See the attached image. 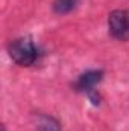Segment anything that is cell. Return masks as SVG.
<instances>
[{
	"label": "cell",
	"instance_id": "cell-5",
	"mask_svg": "<svg viewBox=\"0 0 129 131\" xmlns=\"http://www.w3.org/2000/svg\"><path fill=\"white\" fill-rule=\"evenodd\" d=\"M38 131H61L59 130V124L47 116H43L40 124H38Z\"/></svg>",
	"mask_w": 129,
	"mask_h": 131
},
{
	"label": "cell",
	"instance_id": "cell-1",
	"mask_svg": "<svg viewBox=\"0 0 129 131\" xmlns=\"http://www.w3.org/2000/svg\"><path fill=\"white\" fill-rule=\"evenodd\" d=\"M8 52L14 63H17L18 66H23V67L32 66L38 60V55H40L36 44L29 37H21V38L14 40L9 44Z\"/></svg>",
	"mask_w": 129,
	"mask_h": 131
},
{
	"label": "cell",
	"instance_id": "cell-2",
	"mask_svg": "<svg viewBox=\"0 0 129 131\" xmlns=\"http://www.w3.org/2000/svg\"><path fill=\"white\" fill-rule=\"evenodd\" d=\"M108 28L114 38L129 41V9H115L108 17Z\"/></svg>",
	"mask_w": 129,
	"mask_h": 131
},
{
	"label": "cell",
	"instance_id": "cell-4",
	"mask_svg": "<svg viewBox=\"0 0 129 131\" xmlns=\"http://www.w3.org/2000/svg\"><path fill=\"white\" fill-rule=\"evenodd\" d=\"M78 5V0H53V11L56 14H68Z\"/></svg>",
	"mask_w": 129,
	"mask_h": 131
},
{
	"label": "cell",
	"instance_id": "cell-3",
	"mask_svg": "<svg viewBox=\"0 0 129 131\" xmlns=\"http://www.w3.org/2000/svg\"><path fill=\"white\" fill-rule=\"evenodd\" d=\"M102 76H103V72L102 70H88V72L82 73L78 78L74 87L79 92H87L90 95V93L94 92V87L102 81Z\"/></svg>",
	"mask_w": 129,
	"mask_h": 131
},
{
	"label": "cell",
	"instance_id": "cell-6",
	"mask_svg": "<svg viewBox=\"0 0 129 131\" xmlns=\"http://www.w3.org/2000/svg\"><path fill=\"white\" fill-rule=\"evenodd\" d=\"M2 131H6V128H5V127H2Z\"/></svg>",
	"mask_w": 129,
	"mask_h": 131
}]
</instances>
